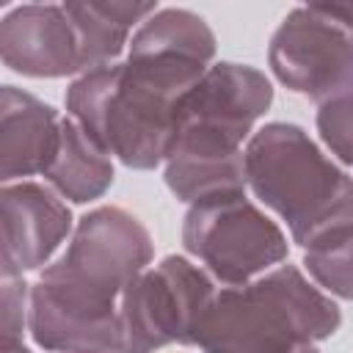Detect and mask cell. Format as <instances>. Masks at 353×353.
I'll return each instance as SVG.
<instances>
[{
    "label": "cell",
    "mask_w": 353,
    "mask_h": 353,
    "mask_svg": "<svg viewBox=\"0 0 353 353\" xmlns=\"http://www.w3.org/2000/svg\"><path fill=\"white\" fill-rule=\"evenodd\" d=\"M154 259L146 226L121 207L85 212L30 284L28 331L50 353H124L121 295Z\"/></svg>",
    "instance_id": "1"
},
{
    "label": "cell",
    "mask_w": 353,
    "mask_h": 353,
    "mask_svg": "<svg viewBox=\"0 0 353 353\" xmlns=\"http://www.w3.org/2000/svg\"><path fill=\"white\" fill-rule=\"evenodd\" d=\"M245 188L303 251L353 229V176L292 121H270L251 135Z\"/></svg>",
    "instance_id": "2"
},
{
    "label": "cell",
    "mask_w": 353,
    "mask_h": 353,
    "mask_svg": "<svg viewBox=\"0 0 353 353\" xmlns=\"http://www.w3.org/2000/svg\"><path fill=\"white\" fill-rule=\"evenodd\" d=\"M339 325L336 301L287 262L243 287H221L199 323L193 347L201 353H295L334 336Z\"/></svg>",
    "instance_id": "3"
},
{
    "label": "cell",
    "mask_w": 353,
    "mask_h": 353,
    "mask_svg": "<svg viewBox=\"0 0 353 353\" xmlns=\"http://www.w3.org/2000/svg\"><path fill=\"white\" fill-rule=\"evenodd\" d=\"M188 88L130 61L85 72L66 88V110L110 157L135 171L163 165Z\"/></svg>",
    "instance_id": "4"
},
{
    "label": "cell",
    "mask_w": 353,
    "mask_h": 353,
    "mask_svg": "<svg viewBox=\"0 0 353 353\" xmlns=\"http://www.w3.org/2000/svg\"><path fill=\"white\" fill-rule=\"evenodd\" d=\"M182 245L223 287H243L287 262L281 226L245 193L215 196L188 207Z\"/></svg>",
    "instance_id": "5"
},
{
    "label": "cell",
    "mask_w": 353,
    "mask_h": 353,
    "mask_svg": "<svg viewBox=\"0 0 353 353\" xmlns=\"http://www.w3.org/2000/svg\"><path fill=\"white\" fill-rule=\"evenodd\" d=\"M215 279L188 256H163L121 295L124 353H157L196 342L199 323L215 298Z\"/></svg>",
    "instance_id": "6"
},
{
    "label": "cell",
    "mask_w": 353,
    "mask_h": 353,
    "mask_svg": "<svg viewBox=\"0 0 353 353\" xmlns=\"http://www.w3.org/2000/svg\"><path fill=\"white\" fill-rule=\"evenodd\" d=\"M353 30L339 25L325 3L292 8L273 30L268 44V66L273 77L292 94L314 102L328 99L350 63Z\"/></svg>",
    "instance_id": "7"
},
{
    "label": "cell",
    "mask_w": 353,
    "mask_h": 353,
    "mask_svg": "<svg viewBox=\"0 0 353 353\" xmlns=\"http://www.w3.org/2000/svg\"><path fill=\"white\" fill-rule=\"evenodd\" d=\"M0 226H3V276H25L44 270L61 243L74 232L66 201L41 182H8L0 190Z\"/></svg>",
    "instance_id": "8"
},
{
    "label": "cell",
    "mask_w": 353,
    "mask_h": 353,
    "mask_svg": "<svg viewBox=\"0 0 353 353\" xmlns=\"http://www.w3.org/2000/svg\"><path fill=\"white\" fill-rule=\"evenodd\" d=\"M0 55L22 77L83 74L77 33L63 3L14 6L0 22Z\"/></svg>",
    "instance_id": "9"
},
{
    "label": "cell",
    "mask_w": 353,
    "mask_h": 353,
    "mask_svg": "<svg viewBox=\"0 0 353 353\" xmlns=\"http://www.w3.org/2000/svg\"><path fill=\"white\" fill-rule=\"evenodd\" d=\"M61 116L44 99L3 85L0 91V176L25 182L50 168L61 143Z\"/></svg>",
    "instance_id": "10"
},
{
    "label": "cell",
    "mask_w": 353,
    "mask_h": 353,
    "mask_svg": "<svg viewBox=\"0 0 353 353\" xmlns=\"http://www.w3.org/2000/svg\"><path fill=\"white\" fill-rule=\"evenodd\" d=\"M215 33L204 17L190 8H157L130 39L127 58L174 69L190 80H201L215 58Z\"/></svg>",
    "instance_id": "11"
},
{
    "label": "cell",
    "mask_w": 353,
    "mask_h": 353,
    "mask_svg": "<svg viewBox=\"0 0 353 353\" xmlns=\"http://www.w3.org/2000/svg\"><path fill=\"white\" fill-rule=\"evenodd\" d=\"M80 44L83 74L110 66L130 47L132 33L160 8L157 3L138 0H83L63 3Z\"/></svg>",
    "instance_id": "12"
},
{
    "label": "cell",
    "mask_w": 353,
    "mask_h": 353,
    "mask_svg": "<svg viewBox=\"0 0 353 353\" xmlns=\"http://www.w3.org/2000/svg\"><path fill=\"white\" fill-rule=\"evenodd\" d=\"M113 160L110 154L74 121H61V143L58 154L44 171L47 185L72 204H88L102 199L113 185Z\"/></svg>",
    "instance_id": "13"
},
{
    "label": "cell",
    "mask_w": 353,
    "mask_h": 353,
    "mask_svg": "<svg viewBox=\"0 0 353 353\" xmlns=\"http://www.w3.org/2000/svg\"><path fill=\"white\" fill-rule=\"evenodd\" d=\"M303 268L323 292L353 301V229L303 251Z\"/></svg>",
    "instance_id": "14"
},
{
    "label": "cell",
    "mask_w": 353,
    "mask_h": 353,
    "mask_svg": "<svg viewBox=\"0 0 353 353\" xmlns=\"http://www.w3.org/2000/svg\"><path fill=\"white\" fill-rule=\"evenodd\" d=\"M317 135L345 165H353V94H334L317 102Z\"/></svg>",
    "instance_id": "15"
},
{
    "label": "cell",
    "mask_w": 353,
    "mask_h": 353,
    "mask_svg": "<svg viewBox=\"0 0 353 353\" xmlns=\"http://www.w3.org/2000/svg\"><path fill=\"white\" fill-rule=\"evenodd\" d=\"M0 323H3V345L22 342L30 314V284L22 276H3V295H0Z\"/></svg>",
    "instance_id": "16"
},
{
    "label": "cell",
    "mask_w": 353,
    "mask_h": 353,
    "mask_svg": "<svg viewBox=\"0 0 353 353\" xmlns=\"http://www.w3.org/2000/svg\"><path fill=\"white\" fill-rule=\"evenodd\" d=\"M334 94H353V55H350V63H347V69H345V74H342V83H339V88H336ZM334 94H331V97H334Z\"/></svg>",
    "instance_id": "17"
},
{
    "label": "cell",
    "mask_w": 353,
    "mask_h": 353,
    "mask_svg": "<svg viewBox=\"0 0 353 353\" xmlns=\"http://www.w3.org/2000/svg\"><path fill=\"white\" fill-rule=\"evenodd\" d=\"M0 353H30V350H28L22 342H17V345H3Z\"/></svg>",
    "instance_id": "18"
},
{
    "label": "cell",
    "mask_w": 353,
    "mask_h": 353,
    "mask_svg": "<svg viewBox=\"0 0 353 353\" xmlns=\"http://www.w3.org/2000/svg\"><path fill=\"white\" fill-rule=\"evenodd\" d=\"M295 353H320V350H317V345H303V347H298Z\"/></svg>",
    "instance_id": "19"
}]
</instances>
